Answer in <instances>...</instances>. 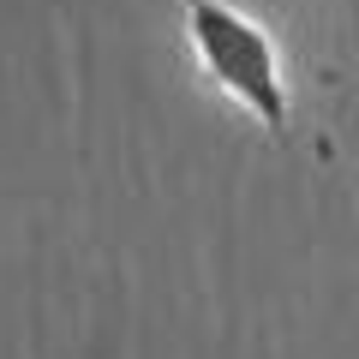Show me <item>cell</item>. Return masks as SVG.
Returning a JSON list of instances; mask_svg holds the SVG:
<instances>
[{
  "label": "cell",
  "instance_id": "obj_1",
  "mask_svg": "<svg viewBox=\"0 0 359 359\" xmlns=\"http://www.w3.org/2000/svg\"><path fill=\"white\" fill-rule=\"evenodd\" d=\"M180 30H186V48H192L198 72L228 102H240L276 144L294 138V90H287L282 48H276L264 18H252L233 0H186Z\"/></svg>",
  "mask_w": 359,
  "mask_h": 359
}]
</instances>
